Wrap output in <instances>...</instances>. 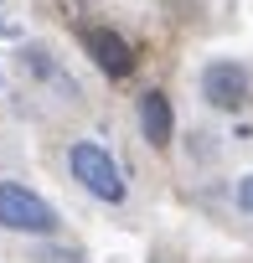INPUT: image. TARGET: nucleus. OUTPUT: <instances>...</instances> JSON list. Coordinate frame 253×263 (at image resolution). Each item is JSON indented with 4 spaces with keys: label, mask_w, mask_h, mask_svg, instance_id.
Segmentation results:
<instances>
[{
    "label": "nucleus",
    "mask_w": 253,
    "mask_h": 263,
    "mask_svg": "<svg viewBox=\"0 0 253 263\" xmlns=\"http://www.w3.org/2000/svg\"><path fill=\"white\" fill-rule=\"evenodd\" d=\"M67 165H73V181H78L83 191H93L98 201H124V176H119V165H114V155H109L103 145L78 140V145L67 150Z\"/></svg>",
    "instance_id": "nucleus-1"
},
{
    "label": "nucleus",
    "mask_w": 253,
    "mask_h": 263,
    "mask_svg": "<svg viewBox=\"0 0 253 263\" xmlns=\"http://www.w3.org/2000/svg\"><path fill=\"white\" fill-rule=\"evenodd\" d=\"M0 227H11V232H52L57 212L37 191H26L21 181H0Z\"/></svg>",
    "instance_id": "nucleus-2"
},
{
    "label": "nucleus",
    "mask_w": 253,
    "mask_h": 263,
    "mask_svg": "<svg viewBox=\"0 0 253 263\" xmlns=\"http://www.w3.org/2000/svg\"><path fill=\"white\" fill-rule=\"evenodd\" d=\"M202 98L212 103V108H243L248 103V67L243 62H212L207 72H202Z\"/></svg>",
    "instance_id": "nucleus-3"
},
{
    "label": "nucleus",
    "mask_w": 253,
    "mask_h": 263,
    "mask_svg": "<svg viewBox=\"0 0 253 263\" xmlns=\"http://www.w3.org/2000/svg\"><path fill=\"white\" fill-rule=\"evenodd\" d=\"M83 47H88V57L109 72V78H124L135 67V52H130V42H124L119 31H109V26H88L83 31Z\"/></svg>",
    "instance_id": "nucleus-4"
},
{
    "label": "nucleus",
    "mask_w": 253,
    "mask_h": 263,
    "mask_svg": "<svg viewBox=\"0 0 253 263\" xmlns=\"http://www.w3.org/2000/svg\"><path fill=\"white\" fill-rule=\"evenodd\" d=\"M140 129H145V140H150L155 150L171 145L176 119H171V98H166V93H145V98H140Z\"/></svg>",
    "instance_id": "nucleus-5"
},
{
    "label": "nucleus",
    "mask_w": 253,
    "mask_h": 263,
    "mask_svg": "<svg viewBox=\"0 0 253 263\" xmlns=\"http://www.w3.org/2000/svg\"><path fill=\"white\" fill-rule=\"evenodd\" d=\"M238 206H243V212H253V176H243V181H238Z\"/></svg>",
    "instance_id": "nucleus-6"
}]
</instances>
